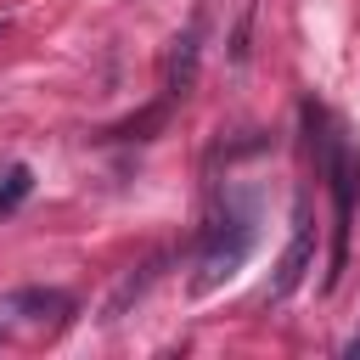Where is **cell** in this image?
Listing matches in <instances>:
<instances>
[{
  "mask_svg": "<svg viewBox=\"0 0 360 360\" xmlns=\"http://www.w3.org/2000/svg\"><path fill=\"white\" fill-rule=\"evenodd\" d=\"M321 169L332 180V270H326V287H338L343 264H349V225H354V197H360V152L343 141V135H321Z\"/></svg>",
  "mask_w": 360,
  "mask_h": 360,
  "instance_id": "cell-1",
  "label": "cell"
},
{
  "mask_svg": "<svg viewBox=\"0 0 360 360\" xmlns=\"http://www.w3.org/2000/svg\"><path fill=\"white\" fill-rule=\"evenodd\" d=\"M253 253V202L231 208L225 202V219L208 231L202 253H197V276H191V292H214L219 281H231Z\"/></svg>",
  "mask_w": 360,
  "mask_h": 360,
  "instance_id": "cell-2",
  "label": "cell"
},
{
  "mask_svg": "<svg viewBox=\"0 0 360 360\" xmlns=\"http://www.w3.org/2000/svg\"><path fill=\"white\" fill-rule=\"evenodd\" d=\"M309 259H315V219H309V202H298V214H292V242H287V253H281V264H276L270 298H287V292L309 276Z\"/></svg>",
  "mask_w": 360,
  "mask_h": 360,
  "instance_id": "cell-3",
  "label": "cell"
},
{
  "mask_svg": "<svg viewBox=\"0 0 360 360\" xmlns=\"http://www.w3.org/2000/svg\"><path fill=\"white\" fill-rule=\"evenodd\" d=\"M197 56H202V11H191L186 34L169 45V62H163V96L169 101H180L197 84Z\"/></svg>",
  "mask_w": 360,
  "mask_h": 360,
  "instance_id": "cell-4",
  "label": "cell"
},
{
  "mask_svg": "<svg viewBox=\"0 0 360 360\" xmlns=\"http://www.w3.org/2000/svg\"><path fill=\"white\" fill-rule=\"evenodd\" d=\"M11 315H22V321H56V315H68V292H56V287L6 292L0 298V321H11Z\"/></svg>",
  "mask_w": 360,
  "mask_h": 360,
  "instance_id": "cell-5",
  "label": "cell"
},
{
  "mask_svg": "<svg viewBox=\"0 0 360 360\" xmlns=\"http://www.w3.org/2000/svg\"><path fill=\"white\" fill-rule=\"evenodd\" d=\"M169 118V96L158 101V107H146V112H135V118H124V124H112V129H101V141H146L158 124Z\"/></svg>",
  "mask_w": 360,
  "mask_h": 360,
  "instance_id": "cell-6",
  "label": "cell"
},
{
  "mask_svg": "<svg viewBox=\"0 0 360 360\" xmlns=\"http://www.w3.org/2000/svg\"><path fill=\"white\" fill-rule=\"evenodd\" d=\"M28 191H34V169H28V163H11L6 180H0V219L17 214V208L28 202Z\"/></svg>",
  "mask_w": 360,
  "mask_h": 360,
  "instance_id": "cell-7",
  "label": "cell"
},
{
  "mask_svg": "<svg viewBox=\"0 0 360 360\" xmlns=\"http://www.w3.org/2000/svg\"><path fill=\"white\" fill-rule=\"evenodd\" d=\"M349 354H360V338H354V343H349Z\"/></svg>",
  "mask_w": 360,
  "mask_h": 360,
  "instance_id": "cell-8",
  "label": "cell"
}]
</instances>
